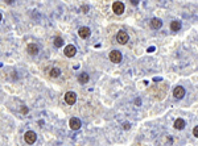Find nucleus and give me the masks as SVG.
<instances>
[{"mask_svg": "<svg viewBox=\"0 0 198 146\" xmlns=\"http://www.w3.org/2000/svg\"><path fill=\"white\" fill-rule=\"evenodd\" d=\"M123 129L128 130V129H129V124H128V123H124V124H123Z\"/></svg>", "mask_w": 198, "mask_h": 146, "instance_id": "nucleus-19", "label": "nucleus"}, {"mask_svg": "<svg viewBox=\"0 0 198 146\" xmlns=\"http://www.w3.org/2000/svg\"><path fill=\"white\" fill-rule=\"evenodd\" d=\"M131 4H132V6H138V4H139V1H133V0H132V1H131Z\"/></svg>", "mask_w": 198, "mask_h": 146, "instance_id": "nucleus-22", "label": "nucleus"}, {"mask_svg": "<svg viewBox=\"0 0 198 146\" xmlns=\"http://www.w3.org/2000/svg\"><path fill=\"white\" fill-rule=\"evenodd\" d=\"M173 96L176 99H182L185 96V88L182 86H177L174 88V91H173Z\"/></svg>", "mask_w": 198, "mask_h": 146, "instance_id": "nucleus-6", "label": "nucleus"}, {"mask_svg": "<svg viewBox=\"0 0 198 146\" xmlns=\"http://www.w3.org/2000/svg\"><path fill=\"white\" fill-rule=\"evenodd\" d=\"M110 61L114 63H120L122 62V53L118 50H112L110 53Z\"/></svg>", "mask_w": 198, "mask_h": 146, "instance_id": "nucleus-1", "label": "nucleus"}, {"mask_svg": "<svg viewBox=\"0 0 198 146\" xmlns=\"http://www.w3.org/2000/svg\"><path fill=\"white\" fill-rule=\"evenodd\" d=\"M21 113H23V115H26V113H28V108H26L25 105L21 107Z\"/></svg>", "mask_w": 198, "mask_h": 146, "instance_id": "nucleus-17", "label": "nucleus"}, {"mask_svg": "<svg viewBox=\"0 0 198 146\" xmlns=\"http://www.w3.org/2000/svg\"><path fill=\"white\" fill-rule=\"evenodd\" d=\"M78 33H79L81 38H87L90 36V29L87 28V26H82V28L78 30Z\"/></svg>", "mask_w": 198, "mask_h": 146, "instance_id": "nucleus-10", "label": "nucleus"}, {"mask_svg": "<svg viewBox=\"0 0 198 146\" xmlns=\"http://www.w3.org/2000/svg\"><path fill=\"white\" fill-rule=\"evenodd\" d=\"M153 50H155V48H149V49H148V52H149V53H152Z\"/></svg>", "mask_w": 198, "mask_h": 146, "instance_id": "nucleus-23", "label": "nucleus"}, {"mask_svg": "<svg viewBox=\"0 0 198 146\" xmlns=\"http://www.w3.org/2000/svg\"><path fill=\"white\" fill-rule=\"evenodd\" d=\"M63 53H65L66 57L72 58V57H74V55H75V53H77V49H75L74 45H67V46L65 48V50H63Z\"/></svg>", "mask_w": 198, "mask_h": 146, "instance_id": "nucleus-7", "label": "nucleus"}, {"mask_svg": "<svg viewBox=\"0 0 198 146\" xmlns=\"http://www.w3.org/2000/svg\"><path fill=\"white\" fill-rule=\"evenodd\" d=\"M53 42H54V46H56V48H62V46H63V40H62L61 37H56Z\"/></svg>", "mask_w": 198, "mask_h": 146, "instance_id": "nucleus-16", "label": "nucleus"}, {"mask_svg": "<svg viewBox=\"0 0 198 146\" xmlns=\"http://www.w3.org/2000/svg\"><path fill=\"white\" fill-rule=\"evenodd\" d=\"M170 29H172L173 32H178L181 29V23L180 21H172V23H170Z\"/></svg>", "mask_w": 198, "mask_h": 146, "instance_id": "nucleus-14", "label": "nucleus"}, {"mask_svg": "<svg viewBox=\"0 0 198 146\" xmlns=\"http://www.w3.org/2000/svg\"><path fill=\"white\" fill-rule=\"evenodd\" d=\"M135 104H136V105H141V99H136Z\"/></svg>", "mask_w": 198, "mask_h": 146, "instance_id": "nucleus-20", "label": "nucleus"}, {"mask_svg": "<svg viewBox=\"0 0 198 146\" xmlns=\"http://www.w3.org/2000/svg\"><path fill=\"white\" fill-rule=\"evenodd\" d=\"M60 74H61V70H60V69H57V67L52 69V70H50V72H49V75H50L52 78H57V76H60Z\"/></svg>", "mask_w": 198, "mask_h": 146, "instance_id": "nucleus-15", "label": "nucleus"}, {"mask_svg": "<svg viewBox=\"0 0 198 146\" xmlns=\"http://www.w3.org/2000/svg\"><path fill=\"white\" fill-rule=\"evenodd\" d=\"M24 138H25V142L29 143V145H32V143H35L36 140H37V136H36L35 132H32V130H28V132L25 133V136H24Z\"/></svg>", "mask_w": 198, "mask_h": 146, "instance_id": "nucleus-2", "label": "nucleus"}, {"mask_svg": "<svg viewBox=\"0 0 198 146\" xmlns=\"http://www.w3.org/2000/svg\"><path fill=\"white\" fill-rule=\"evenodd\" d=\"M75 100H77V95H75V92H72V91L66 92V95H65V101L69 104V105H73V104L75 103Z\"/></svg>", "mask_w": 198, "mask_h": 146, "instance_id": "nucleus-3", "label": "nucleus"}, {"mask_svg": "<svg viewBox=\"0 0 198 146\" xmlns=\"http://www.w3.org/2000/svg\"><path fill=\"white\" fill-rule=\"evenodd\" d=\"M151 26H152L153 29H160L161 26H163V21L160 20V19H152L151 20Z\"/></svg>", "mask_w": 198, "mask_h": 146, "instance_id": "nucleus-11", "label": "nucleus"}, {"mask_svg": "<svg viewBox=\"0 0 198 146\" xmlns=\"http://www.w3.org/2000/svg\"><path fill=\"white\" fill-rule=\"evenodd\" d=\"M0 21H1V13H0Z\"/></svg>", "mask_w": 198, "mask_h": 146, "instance_id": "nucleus-24", "label": "nucleus"}, {"mask_svg": "<svg viewBox=\"0 0 198 146\" xmlns=\"http://www.w3.org/2000/svg\"><path fill=\"white\" fill-rule=\"evenodd\" d=\"M112 9H114V12L116 14H122L124 12V4L122 1H115L112 4Z\"/></svg>", "mask_w": 198, "mask_h": 146, "instance_id": "nucleus-5", "label": "nucleus"}, {"mask_svg": "<svg viewBox=\"0 0 198 146\" xmlns=\"http://www.w3.org/2000/svg\"><path fill=\"white\" fill-rule=\"evenodd\" d=\"M89 79H90V76H89V74H87V72H82V74H79V76H78V82H79V83H82V84L87 83V82H89Z\"/></svg>", "mask_w": 198, "mask_h": 146, "instance_id": "nucleus-12", "label": "nucleus"}, {"mask_svg": "<svg viewBox=\"0 0 198 146\" xmlns=\"http://www.w3.org/2000/svg\"><path fill=\"white\" fill-rule=\"evenodd\" d=\"M26 52H28V54H31V55H36L40 50H38V46L36 45V43H29L28 48H26Z\"/></svg>", "mask_w": 198, "mask_h": 146, "instance_id": "nucleus-9", "label": "nucleus"}, {"mask_svg": "<svg viewBox=\"0 0 198 146\" xmlns=\"http://www.w3.org/2000/svg\"><path fill=\"white\" fill-rule=\"evenodd\" d=\"M82 11H83L85 13H86V12L89 11V7H87V6H83V7H82Z\"/></svg>", "mask_w": 198, "mask_h": 146, "instance_id": "nucleus-21", "label": "nucleus"}, {"mask_svg": "<svg viewBox=\"0 0 198 146\" xmlns=\"http://www.w3.org/2000/svg\"><path fill=\"white\" fill-rule=\"evenodd\" d=\"M116 40H118V42L122 43V45L127 43V42H128V34H127V32L120 30L118 33V36H116Z\"/></svg>", "mask_w": 198, "mask_h": 146, "instance_id": "nucleus-4", "label": "nucleus"}, {"mask_svg": "<svg viewBox=\"0 0 198 146\" xmlns=\"http://www.w3.org/2000/svg\"><path fill=\"white\" fill-rule=\"evenodd\" d=\"M174 128L177 129V130H182V129L185 128V121L182 120V118H177V120L174 121Z\"/></svg>", "mask_w": 198, "mask_h": 146, "instance_id": "nucleus-13", "label": "nucleus"}, {"mask_svg": "<svg viewBox=\"0 0 198 146\" xmlns=\"http://www.w3.org/2000/svg\"><path fill=\"white\" fill-rule=\"evenodd\" d=\"M193 134H194V136H195V137H197V138H198V126H195V128H194V129H193Z\"/></svg>", "mask_w": 198, "mask_h": 146, "instance_id": "nucleus-18", "label": "nucleus"}, {"mask_svg": "<svg viewBox=\"0 0 198 146\" xmlns=\"http://www.w3.org/2000/svg\"><path fill=\"white\" fill-rule=\"evenodd\" d=\"M69 125H70V129H73V130H78V129L81 128V125H82V123H81L79 118L73 117V118H70Z\"/></svg>", "mask_w": 198, "mask_h": 146, "instance_id": "nucleus-8", "label": "nucleus"}]
</instances>
